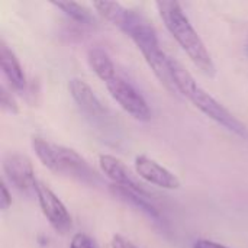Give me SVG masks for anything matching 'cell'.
Here are the masks:
<instances>
[{
  "label": "cell",
  "instance_id": "4",
  "mask_svg": "<svg viewBox=\"0 0 248 248\" xmlns=\"http://www.w3.org/2000/svg\"><path fill=\"white\" fill-rule=\"evenodd\" d=\"M106 89L112 99L134 119L140 122H148L151 119V109L145 97L128 80L116 76L106 83Z\"/></svg>",
  "mask_w": 248,
  "mask_h": 248
},
{
  "label": "cell",
  "instance_id": "8",
  "mask_svg": "<svg viewBox=\"0 0 248 248\" xmlns=\"http://www.w3.org/2000/svg\"><path fill=\"white\" fill-rule=\"evenodd\" d=\"M99 167H100L102 173L112 182L113 186L124 187V189L132 190L135 193H140L142 196L151 198L150 192L142 186V183H140L132 176L129 169L115 155H110V154L99 155Z\"/></svg>",
  "mask_w": 248,
  "mask_h": 248
},
{
  "label": "cell",
  "instance_id": "7",
  "mask_svg": "<svg viewBox=\"0 0 248 248\" xmlns=\"http://www.w3.org/2000/svg\"><path fill=\"white\" fill-rule=\"evenodd\" d=\"M3 171L7 180L19 190H35L36 177L32 161L19 153H10L3 158Z\"/></svg>",
  "mask_w": 248,
  "mask_h": 248
},
{
  "label": "cell",
  "instance_id": "2",
  "mask_svg": "<svg viewBox=\"0 0 248 248\" xmlns=\"http://www.w3.org/2000/svg\"><path fill=\"white\" fill-rule=\"evenodd\" d=\"M171 68L174 74V81L179 94L185 96L195 108H198L205 116L225 128L227 131L232 132L234 135L240 137L241 140L248 141V126L240 121L232 112H230L221 102H218L212 94H209L195 77L180 64L177 60L171 58Z\"/></svg>",
  "mask_w": 248,
  "mask_h": 248
},
{
  "label": "cell",
  "instance_id": "9",
  "mask_svg": "<svg viewBox=\"0 0 248 248\" xmlns=\"http://www.w3.org/2000/svg\"><path fill=\"white\" fill-rule=\"evenodd\" d=\"M68 90L73 100L87 116L94 119H102L106 116V109L100 99L96 96L94 90L81 78H71L68 81Z\"/></svg>",
  "mask_w": 248,
  "mask_h": 248
},
{
  "label": "cell",
  "instance_id": "18",
  "mask_svg": "<svg viewBox=\"0 0 248 248\" xmlns=\"http://www.w3.org/2000/svg\"><path fill=\"white\" fill-rule=\"evenodd\" d=\"M193 248H230L224 244H219L217 241H212V240H205V238H201L198 241H195Z\"/></svg>",
  "mask_w": 248,
  "mask_h": 248
},
{
  "label": "cell",
  "instance_id": "12",
  "mask_svg": "<svg viewBox=\"0 0 248 248\" xmlns=\"http://www.w3.org/2000/svg\"><path fill=\"white\" fill-rule=\"evenodd\" d=\"M109 189H110L112 195L116 196L118 199H121V201H124V202H126L129 205H132L134 208L140 209L141 212H144L150 218H153L155 221H161V214L157 209V206L151 202V198L142 196L140 193H135V192L128 190V189H124V187H118V186H113V185H110Z\"/></svg>",
  "mask_w": 248,
  "mask_h": 248
},
{
  "label": "cell",
  "instance_id": "3",
  "mask_svg": "<svg viewBox=\"0 0 248 248\" xmlns=\"http://www.w3.org/2000/svg\"><path fill=\"white\" fill-rule=\"evenodd\" d=\"M31 145L42 166L55 174H65L90 186L100 182L97 173L76 150L51 142L41 137H33Z\"/></svg>",
  "mask_w": 248,
  "mask_h": 248
},
{
  "label": "cell",
  "instance_id": "5",
  "mask_svg": "<svg viewBox=\"0 0 248 248\" xmlns=\"http://www.w3.org/2000/svg\"><path fill=\"white\" fill-rule=\"evenodd\" d=\"M33 192L36 195L41 212L46 218L49 225L61 234H64L67 230H70L71 228V215L68 214V211H67L65 205L61 202V199L48 187V185L38 180Z\"/></svg>",
  "mask_w": 248,
  "mask_h": 248
},
{
  "label": "cell",
  "instance_id": "10",
  "mask_svg": "<svg viewBox=\"0 0 248 248\" xmlns=\"http://www.w3.org/2000/svg\"><path fill=\"white\" fill-rule=\"evenodd\" d=\"M0 67L12 89L17 92H23L26 89V76L23 68L13 49L3 39L0 41Z\"/></svg>",
  "mask_w": 248,
  "mask_h": 248
},
{
  "label": "cell",
  "instance_id": "13",
  "mask_svg": "<svg viewBox=\"0 0 248 248\" xmlns=\"http://www.w3.org/2000/svg\"><path fill=\"white\" fill-rule=\"evenodd\" d=\"M51 4L55 6L57 9H60L65 16L76 20L77 23L93 25V22H94V17H93L92 12L86 6H83V4H80L77 1H71V0H58V1H55V0H52Z\"/></svg>",
  "mask_w": 248,
  "mask_h": 248
},
{
  "label": "cell",
  "instance_id": "14",
  "mask_svg": "<svg viewBox=\"0 0 248 248\" xmlns=\"http://www.w3.org/2000/svg\"><path fill=\"white\" fill-rule=\"evenodd\" d=\"M0 103L3 106V109L9 110L12 113H17L19 112V108H17V103H16L15 97L12 96V93L4 86L0 87Z\"/></svg>",
  "mask_w": 248,
  "mask_h": 248
},
{
  "label": "cell",
  "instance_id": "11",
  "mask_svg": "<svg viewBox=\"0 0 248 248\" xmlns=\"http://www.w3.org/2000/svg\"><path fill=\"white\" fill-rule=\"evenodd\" d=\"M87 62L92 68V71L100 78L105 84L115 78L116 74V67L115 62L112 61L110 55L100 46H92L87 51Z\"/></svg>",
  "mask_w": 248,
  "mask_h": 248
},
{
  "label": "cell",
  "instance_id": "1",
  "mask_svg": "<svg viewBox=\"0 0 248 248\" xmlns=\"http://www.w3.org/2000/svg\"><path fill=\"white\" fill-rule=\"evenodd\" d=\"M155 7L164 26L174 38V41L182 46L190 61L205 74L214 76V60L205 46V42L186 16L182 4L174 0H157Z\"/></svg>",
  "mask_w": 248,
  "mask_h": 248
},
{
  "label": "cell",
  "instance_id": "16",
  "mask_svg": "<svg viewBox=\"0 0 248 248\" xmlns=\"http://www.w3.org/2000/svg\"><path fill=\"white\" fill-rule=\"evenodd\" d=\"M10 206H12V195L7 190L4 182H1L0 183V208L3 211H7Z\"/></svg>",
  "mask_w": 248,
  "mask_h": 248
},
{
  "label": "cell",
  "instance_id": "15",
  "mask_svg": "<svg viewBox=\"0 0 248 248\" xmlns=\"http://www.w3.org/2000/svg\"><path fill=\"white\" fill-rule=\"evenodd\" d=\"M70 248H96L93 238L86 232H77L73 235Z\"/></svg>",
  "mask_w": 248,
  "mask_h": 248
},
{
  "label": "cell",
  "instance_id": "17",
  "mask_svg": "<svg viewBox=\"0 0 248 248\" xmlns=\"http://www.w3.org/2000/svg\"><path fill=\"white\" fill-rule=\"evenodd\" d=\"M110 247L112 248H140V247H137L132 241H129L128 238H125V237H122V235H119V234H116V235H113V237H112Z\"/></svg>",
  "mask_w": 248,
  "mask_h": 248
},
{
  "label": "cell",
  "instance_id": "6",
  "mask_svg": "<svg viewBox=\"0 0 248 248\" xmlns=\"http://www.w3.org/2000/svg\"><path fill=\"white\" fill-rule=\"evenodd\" d=\"M134 167H135L138 177H141L147 183L154 185L157 187H161L166 190H177L182 186L180 179L173 171H170L169 169H166L155 160L150 158L148 155H144V154L137 155L134 161Z\"/></svg>",
  "mask_w": 248,
  "mask_h": 248
}]
</instances>
